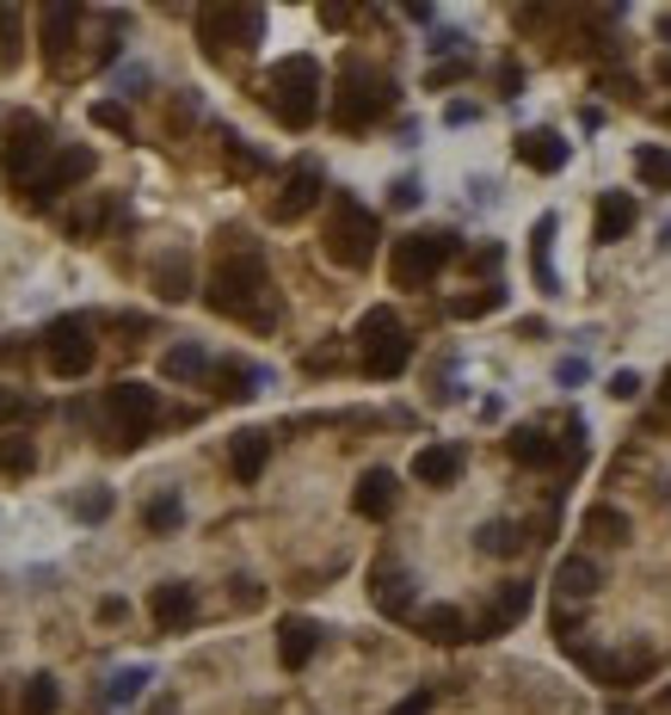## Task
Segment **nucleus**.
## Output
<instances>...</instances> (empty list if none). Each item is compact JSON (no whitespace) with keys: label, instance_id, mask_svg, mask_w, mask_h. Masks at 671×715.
Here are the masks:
<instances>
[{"label":"nucleus","instance_id":"nucleus-1","mask_svg":"<svg viewBox=\"0 0 671 715\" xmlns=\"http://www.w3.org/2000/svg\"><path fill=\"white\" fill-rule=\"evenodd\" d=\"M204 303L228 321H247V327H272L277 321V296H272L259 253H228L210 272V284H204Z\"/></svg>","mask_w":671,"mask_h":715},{"label":"nucleus","instance_id":"nucleus-2","mask_svg":"<svg viewBox=\"0 0 671 715\" xmlns=\"http://www.w3.org/2000/svg\"><path fill=\"white\" fill-rule=\"evenodd\" d=\"M265 99H272L284 130H308L320 118V62L315 56H284L265 80Z\"/></svg>","mask_w":671,"mask_h":715},{"label":"nucleus","instance_id":"nucleus-3","mask_svg":"<svg viewBox=\"0 0 671 715\" xmlns=\"http://www.w3.org/2000/svg\"><path fill=\"white\" fill-rule=\"evenodd\" d=\"M376 241H382L376 210H364L352 192H339V198H333V210H327V228H320V247H327V259H333V265H352V272H364V265L376 259Z\"/></svg>","mask_w":671,"mask_h":715},{"label":"nucleus","instance_id":"nucleus-4","mask_svg":"<svg viewBox=\"0 0 671 715\" xmlns=\"http://www.w3.org/2000/svg\"><path fill=\"white\" fill-rule=\"evenodd\" d=\"M388 106H395V80L382 75V68L345 62L339 94H333V124H339V130H369Z\"/></svg>","mask_w":671,"mask_h":715},{"label":"nucleus","instance_id":"nucleus-5","mask_svg":"<svg viewBox=\"0 0 671 715\" xmlns=\"http://www.w3.org/2000/svg\"><path fill=\"white\" fill-rule=\"evenodd\" d=\"M357 358H364V376H376V383H388V376L407 371L413 333L401 327L395 308H369V315L357 321Z\"/></svg>","mask_w":671,"mask_h":715},{"label":"nucleus","instance_id":"nucleus-6","mask_svg":"<svg viewBox=\"0 0 671 715\" xmlns=\"http://www.w3.org/2000/svg\"><path fill=\"white\" fill-rule=\"evenodd\" d=\"M450 259H456V235H444V228L401 235L395 241V259H388V278H395L401 291H420V284H432Z\"/></svg>","mask_w":671,"mask_h":715},{"label":"nucleus","instance_id":"nucleus-7","mask_svg":"<svg viewBox=\"0 0 671 715\" xmlns=\"http://www.w3.org/2000/svg\"><path fill=\"white\" fill-rule=\"evenodd\" d=\"M92 358H99V345H92V321L87 315H62L43 327V364H50L56 376H87Z\"/></svg>","mask_w":671,"mask_h":715},{"label":"nucleus","instance_id":"nucleus-8","mask_svg":"<svg viewBox=\"0 0 671 715\" xmlns=\"http://www.w3.org/2000/svg\"><path fill=\"white\" fill-rule=\"evenodd\" d=\"M198 38L210 56L223 50H253V43L265 38V13L259 7H204L198 13Z\"/></svg>","mask_w":671,"mask_h":715},{"label":"nucleus","instance_id":"nucleus-9","mask_svg":"<svg viewBox=\"0 0 671 715\" xmlns=\"http://www.w3.org/2000/svg\"><path fill=\"white\" fill-rule=\"evenodd\" d=\"M92 167H99V160H92V148H80V143L56 148V155H50V160H43V167H38V179H31V186H26V198L38 204V210H43V204H56V198H62V192H75L80 179H92Z\"/></svg>","mask_w":671,"mask_h":715},{"label":"nucleus","instance_id":"nucleus-10","mask_svg":"<svg viewBox=\"0 0 671 715\" xmlns=\"http://www.w3.org/2000/svg\"><path fill=\"white\" fill-rule=\"evenodd\" d=\"M106 413L118 425V444H142V432L160 420V395L148 383H118L106 389Z\"/></svg>","mask_w":671,"mask_h":715},{"label":"nucleus","instance_id":"nucleus-11","mask_svg":"<svg viewBox=\"0 0 671 715\" xmlns=\"http://www.w3.org/2000/svg\"><path fill=\"white\" fill-rule=\"evenodd\" d=\"M43 155H50V130H43V118L19 111V118L7 124V173H13L19 186H31L38 167H43Z\"/></svg>","mask_w":671,"mask_h":715},{"label":"nucleus","instance_id":"nucleus-12","mask_svg":"<svg viewBox=\"0 0 671 715\" xmlns=\"http://www.w3.org/2000/svg\"><path fill=\"white\" fill-rule=\"evenodd\" d=\"M327 198V179H320V167H290V179H284V192L272 198V223H303L315 204Z\"/></svg>","mask_w":671,"mask_h":715},{"label":"nucleus","instance_id":"nucleus-13","mask_svg":"<svg viewBox=\"0 0 671 715\" xmlns=\"http://www.w3.org/2000/svg\"><path fill=\"white\" fill-rule=\"evenodd\" d=\"M369 592H376L382 617H407L413 610V580H407L401 561H376V568H369Z\"/></svg>","mask_w":671,"mask_h":715},{"label":"nucleus","instance_id":"nucleus-14","mask_svg":"<svg viewBox=\"0 0 671 715\" xmlns=\"http://www.w3.org/2000/svg\"><path fill=\"white\" fill-rule=\"evenodd\" d=\"M395 500H401V481L388 476V469H364L357 488H352V512L357 518H388V512H395Z\"/></svg>","mask_w":671,"mask_h":715},{"label":"nucleus","instance_id":"nucleus-15","mask_svg":"<svg viewBox=\"0 0 671 715\" xmlns=\"http://www.w3.org/2000/svg\"><path fill=\"white\" fill-rule=\"evenodd\" d=\"M566 155H573V143H566L561 130H524L517 136V160H524L530 173H561Z\"/></svg>","mask_w":671,"mask_h":715},{"label":"nucleus","instance_id":"nucleus-16","mask_svg":"<svg viewBox=\"0 0 671 715\" xmlns=\"http://www.w3.org/2000/svg\"><path fill=\"white\" fill-rule=\"evenodd\" d=\"M320 648V629L308 617H284L277 623V660H284V673H303L308 660H315Z\"/></svg>","mask_w":671,"mask_h":715},{"label":"nucleus","instance_id":"nucleus-17","mask_svg":"<svg viewBox=\"0 0 671 715\" xmlns=\"http://www.w3.org/2000/svg\"><path fill=\"white\" fill-rule=\"evenodd\" d=\"M598 586H604V574H598L592 556H561V568H554V592H561V605H585Z\"/></svg>","mask_w":671,"mask_h":715},{"label":"nucleus","instance_id":"nucleus-18","mask_svg":"<svg viewBox=\"0 0 671 715\" xmlns=\"http://www.w3.org/2000/svg\"><path fill=\"white\" fill-rule=\"evenodd\" d=\"M265 463H272V432H259V425L235 432V444H228V469H235V481H259Z\"/></svg>","mask_w":671,"mask_h":715},{"label":"nucleus","instance_id":"nucleus-19","mask_svg":"<svg viewBox=\"0 0 671 715\" xmlns=\"http://www.w3.org/2000/svg\"><path fill=\"white\" fill-rule=\"evenodd\" d=\"M456 476H462L456 444H420V451H413V481H420V488H450Z\"/></svg>","mask_w":671,"mask_h":715},{"label":"nucleus","instance_id":"nucleus-20","mask_svg":"<svg viewBox=\"0 0 671 715\" xmlns=\"http://www.w3.org/2000/svg\"><path fill=\"white\" fill-rule=\"evenodd\" d=\"M634 216H641V204L629 198V192H604V198H598V216H592V241H622L634 228Z\"/></svg>","mask_w":671,"mask_h":715},{"label":"nucleus","instance_id":"nucleus-21","mask_svg":"<svg viewBox=\"0 0 671 715\" xmlns=\"http://www.w3.org/2000/svg\"><path fill=\"white\" fill-rule=\"evenodd\" d=\"M148 610H155V623H160V629H185V623L198 617V592H191L185 580H167V586H155Z\"/></svg>","mask_w":671,"mask_h":715},{"label":"nucleus","instance_id":"nucleus-22","mask_svg":"<svg viewBox=\"0 0 671 715\" xmlns=\"http://www.w3.org/2000/svg\"><path fill=\"white\" fill-rule=\"evenodd\" d=\"M505 451H512V463H524V469H554L561 463V444H554L542 425H517V432L505 438Z\"/></svg>","mask_w":671,"mask_h":715},{"label":"nucleus","instance_id":"nucleus-23","mask_svg":"<svg viewBox=\"0 0 671 715\" xmlns=\"http://www.w3.org/2000/svg\"><path fill=\"white\" fill-rule=\"evenodd\" d=\"M155 296L160 303H185V296H191V253H160L155 259Z\"/></svg>","mask_w":671,"mask_h":715},{"label":"nucleus","instance_id":"nucleus-24","mask_svg":"<svg viewBox=\"0 0 671 715\" xmlns=\"http://www.w3.org/2000/svg\"><path fill=\"white\" fill-rule=\"evenodd\" d=\"M420 636L437 641V648H456V641H468V617L456 605H432V610H420Z\"/></svg>","mask_w":671,"mask_h":715},{"label":"nucleus","instance_id":"nucleus-25","mask_svg":"<svg viewBox=\"0 0 671 715\" xmlns=\"http://www.w3.org/2000/svg\"><path fill=\"white\" fill-rule=\"evenodd\" d=\"M160 376L167 383H198V376H210V352L204 345H172V352H160Z\"/></svg>","mask_w":671,"mask_h":715},{"label":"nucleus","instance_id":"nucleus-26","mask_svg":"<svg viewBox=\"0 0 671 715\" xmlns=\"http://www.w3.org/2000/svg\"><path fill=\"white\" fill-rule=\"evenodd\" d=\"M75 26H80V7H43V56H50V62H62V56H68Z\"/></svg>","mask_w":671,"mask_h":715},{"label":"nucleus","instance_id":"nucleus-27","mask_svg":"<svg viewBox=\"0 0 671 715\" xmlns=\"http://www.w3.org/2000/svg\"><path fill=\"white\" fill-rule=\"evenodd\" d=\"M549 241H554V216H542L536 228H530V272H536L542 291H561V278H554V259H549Z\"/></svg>","mask_w":671,"mask_h":715},{"label":"nucleus","instance_id":"nucleus-28","mask_svg":"<svg viewBox=\"0 0 671 715\" xmlns=\"http://www.w3.org/2000/svg\"><path fill=\"white\" fill-rule=\"evenodd\" d=\"M210 376L223 383V401H253V395H259V371H253V364H240V358L210 364Z\"/></svg>","mask_w":671,"mask_h":715},{"label":"nucleus","instance_id":"nucleus-29","mask_svg":"<svg viewBox=\"0 0 671 715\" xmlns=\"http://www.w3.org/2000/svg\"><path fill=\"white\" fill-rule=\"evenodd\" d=\"M585 537H592V543H629V512H622V506H592V512H585Z\"/></svg>","mask_w":671,"mask_h":715},{"label":"nucleus","instance_id":"nucleus-30","mask_svg":"<svg viewBox=\"0 0 671 715\" xmlns=\"http://www.w3.org/2000/svg\"><path fill=\"white\" fill-rule=\"evenodd\" d=\"M56 709H62V690H56V678H50V673L26 678V690H19V715H56Z\"/></svg>","mask_w":671,"mask_h":715},{"label":"nucleus","instance_id":"nucleus-31","mask_svg":"<svg viewBox=\"0 0 671 715\" xmlns=\"http://www.w3.org/2000/svg\"><path fill=\"white\" fill-rule=\"evenodd\" d=\"M474 543H481V556H517V543H524V530L505 525V518H487V525L474 530Z\"/></svg>","mask_w":671,"mask_h":715},{"label":"nucleus","instance_id":"nucleus-32","mask_svg":"<svg viewBox=\"0 0 671 715\" xmlns=\"http://www.w3.org/2000/svg\"><path fill=\"white\" fill-rule=\"evenodd\" d=\"M38 469V444L31 438H0V476H31Z\"/></svg>","mask_w":671,"mask_h":715},{"label":"nucleus","instance_id":"nucleus-33","mask_svg":"<svg viewBox=\"0 0 671 715\" xmlns=\"http://www.w3.org/2000/svg\"><path fill=\"white\" fill-rule=\"evenodd\" d=\"M142 525L160 530V537H167V530H179V525H185V500H179V493H160V500H148Z\"/></svg>","mask_w":671,"mask_h":715},{"label":"nucleus","instance_id":"nucleus-34","mask_svg":"<svg viewBox=\"0 0 671 715\" xmlns=\"http://www.w3.org/2000/svg\"><path fill=\"white\" fill-rule=\"evenodd\" d=\"M634 173H641L647 186H671V148H634Z\"/></svg>","mask_w":671,"mask_h":715},{"label":"nucleus","instance_id":"nucleus-35","mask_svg":"<svg viewBox=\"0 0 671 715\" xmlns=\"http://www.w3.org/2000/svg\"><path fill=\"white\" fill-rule=\"evenodd\" d=\"M500 303H505V291H500V284H487V291H474V296H456V303H450V315L474 321V315H493Z\"/></svg>","mask_w":671,"mask_h":715},{"label":"nucleus","instance_id":"nucleus-36","mask_svg":"<svg viewBox=\"0 0 671 715\" xmlns=\"http://www.w3.org/2000/svg\"><path fill=\"white\" fill-rule=\"evenodd\" d=\"M111 506H118V500H111V488H87L75 500V518H80V525H99V518H111Z\"/></svg>","mask_w":671,"mask_h":715},{"label":"nucleus","instance_id":"nucleus-37","mask_svg":"<svg viewBox=\"0 0 671 715\" xmlns=\"http://www.w3.org/2000/svg\"><path fill=\"white\" fill-rule=\"evenodd\" d=\"M142 685H148L142 666H124V673L111 678V703H136V697H142Z\"/></svg>","mask_w":671,"mask_h":715},{"label":"nucleus","instance_id":"nucleus-38","mask_svg":"<svg viewBox=\"0 0 671 715\" xmlns=\"http://www.w3.org/2000/svg\"><path fill=\"white\" fill-rule=\"evenodd\" d=\"M0 62H7V68L19 62V13H13V7H0Z\"/></svg>","mask_w":671,"mask_h":715},{"label":"nucleus","instance_id":"nucleus-39","mask_svg":"<svg viewBox=\"0 0 671 715\" xmlns=\"http://www.w3.org/2000/svg\"><path fill=\"white\" fill-rule=\"evenodd\" d=\"M92 124H99V130H118V136H130V111H124L118 99H99V106H92Z\"/></svg>","mask_w":671,"mask_h":715},{"label":"nucleus","instance_id":"nucleus-40","mask_svg":"<svg viewBox=\"0 0 671 715\" xmlns=\"http://www.w3.org/2000/svg\"><path fill=\"white\" fill-rule=\"evenodd\" d=\"M106 210H111V204H87V210L68 216V228H75V235H92V228L106 223Z\"/></svg>","mask_w":671,"mask_h":715},{"label":"nucleus","instance_id":"nucleus-41","mask_svg":"<svg viewBox=\"0 0 671 715\" xmlns=\"http://www.w3.org/2000/svg\"><path fill=\"white\" fill-rule=\"evenodd\" d=\"M420 198H425V186H420V179H395V192H388V204H395V210H413Z\"/></svg>","mask_w":671,"mask_h":715},{"label":"nucleus","instance_id":"nucleus-42","mask_svg":"<svg viewBox=\"0 0 671 715\" xmlns=\"http://www.w3.org/2000/svg\"><path fill=\"white\" fill-rule=\"evenodd\" d=\"M634 395H641V376H634V371L610 376V401H634Z\"/></svg>","mask_w":671,"mask_h":715},{"label":"nucleus","instance_id":"nucleus-43","mask_svg":"<svg viewBox=\"0 0 671 715\" xmlns=\"http://www.w3.org/2000/svg\"><path fill=\"white\" fill-rule=\"evenodd\" d=\"M554 383H561V389L585 383V358H561V364H554Z\"/></svg>","mask_w":671,"mask_h":715},{"label":"nucleus","instance_id":"nucleus-44","mask_svg":"<svg viewBox=\"0 0 671 715\" xmlns=\"http://www.w3.org/2000/svg\"><path fill=\"white\" fill-rule=\"evenodd\" d=\"M432 703H437L432 690H413V697H401V703H395V709H388V715H432Z\"/></svg>","mask_w":671,"mask_h":715},{"label":"nucleus","instance_id":"nucleus-45","mask_svg":"<svg viewBox=\"0 0 671 715\" xmlns=\"http://www.w3.org/2000/svg\"><path fill=\"white\" fill-rule=\"evenodd\" d=\"M425 50H432V56H450V50H468V43H462V38H456V31H437V38H432V43H425Z\"/></svg>","mask_w":671,"mask_h":715},{"label":"nucleus","instance_id":"nucleus-46","mask_svg":"<svg viewBox=\"0 0 671 715\" xmlns=\"http://www.w3.org/2000/svg\"><path fill=\"white\" fill-rule=\"evenodd\" d=\"M468 75V62H450V68H432V87H450V80Z\"/></svg>","mask_w":671,"mask_h":715},{"label":"nucleus","instance_id":"nucleus-47","mask_svg":"<svg viewBox=\"0 0 671 715\" xmlns=\"http://www.w3.org/2000/svg\"><path fill=\"white\" fill-rule=\"evenodd\" d=\"M19 408H26V401H19L13 389H0V425H7V420H19Z\"/></svg>","mask_w":671,"mask_h":715},{"label":"nucleus","instance_id":"nucleus-48","mask_svg":"<svg viewBox=\"0 0 671 715\" xmlns=\"http://www.w3.org/2000/svg\"><path fill=\"white\" fill-rule=\"evenodd\" d=\"M444 118H450V124H474V118H481V106H462V99H456V106H450Z\"/></svg>","mask_w":671,"mask_h":715},{"label":"nucleus","instance_id":"nucleus-49","mask_svg":"<svg viewBox=\"0 0 671 715\" xmlns=\"http://www.w3.org/2000/svg\"><path fill=\"white\" fill-rule=\"evenodd\" d=\"M500 87H505V94H517V87H524V68L505 62V68H500Z\"/></svg>","mask_w":671,"mask_h":715},{"label":"nucleus","instance_id":"nucleus-50","mask_svg":"<svg viewBox=\"0 0 671 715\" xmlns=\"http://www.w3.org/2000/svg\"><path fill=\"white\" fill-rule=\"evenodd\" d=\"M235 598L240 605H259V580H235Z\"/></svg>","mask_w":671,"mask_h":715},{"label":"nucleus","instance_id":"nucleus-51","mask_svg":"<svg viewBox=\"0 0 671 715\" xmlns=\"http://www.w3.org/2000/svg\"><path fill=\"white\" fill-rule=\"evenodd\" d=\"M148 715H179V697H160V703H155V709H148Z\"/></svg>","mask_w":671,"mask_h":715},{"label":"nucleus","instance_id":"nucleus-52","mask_svg":"<svg viewBox=\"0 0 671 715\" xmlns=\"http://www.w3.org/2000/svg\"><path fill=\"white\" fill-rule=\"evenodd\" d=\"M659 80H665V87H671V56H659Z\"/></svg>","mask_w":671,"mask_h":715},{"label":"nucleus","instance_id":"nucleus-53","mask_svg":"<svg viewBox=\"0 0 671 715\" xmlns=\"http://www.w3.org/2000/svg\"><path fill=\"white\" fill-rule=\"evenodd\" d=\"M659 395H665V401H671V371H665V383H659Z\"/></svg>","mask_w":671,"mask_h":715},{"label":"nucleus","instance_id":"nucleus-54","mask_svg":"<svg viewBox=\"0 0 671 715\" xmlns=\"http://www.w3.org/2000/svg\"><path fill=\"white\" fill-rule=\"evenodd\" d=\"M659 703H665V709H671V685H665V690H659Z\"/></svg>","mask_w":671,"mask_h":715}]
</instances>
